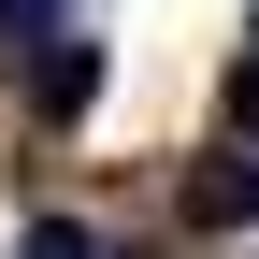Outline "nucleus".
Wrapping results in <instances>:
<instances>
[{"mask_svg":"<svg viewBox=\"0 0 259 259\" xmlns=\"http://www.w3.org/2000/svg\"><path fill=\"white\" fill-rule=\"evenodd\" d=\"M101 101V44H44V115H87Z\"/></svg>","mask_w":259,"mask_h":259,"instance_id":"obj_1","label":"nucleus"},{"mask_svg":"<svg viewBox=\"0 0 259 259\" xmlns=\"http://www.w3.org/2000/svg\"><path fill=\"white\" fill-rule=\"evenodd\" d=\"M15 259H101V231H72V216H29V231H15Z\"/></svg>","mask_w":259,"mask_h":259,"instance_id":"obj_2","label":"nucleus"},{"mask_svg":"<svg viewBox=\"0 0 259 259\" xmlns=\"http://www.w3.org/2000/svg\"><path fill=\"white\" fill-rule=\"evenodd\" d=\"M245 216H259V158H245Z\"/></svg>","mask_w":259,"mask_h":259,"instance_id":"obj_3","label":"nucleus"}]
</instances>
